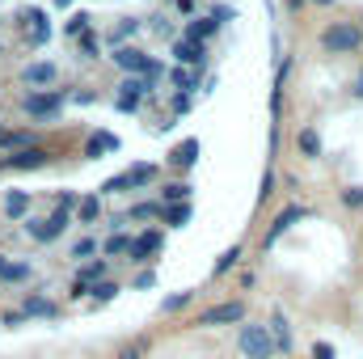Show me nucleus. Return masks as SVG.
<instances>
[{"label": "nucleus", "mask_w": 363, "mask_h": 359, "mask_svg": "<svg viewBox=\"0 0 363 359\" xmlns=\"http://www.w3.org/2000/svg\"><path fill=\"white\" fill-rule=\"evenodd\" d=\"M237 347H241L245 359H279V347H274V334H271L267 321H262V326H258V321H241Z\"/></svg>", "instance_id": "nucleus-1"}, {"label": "nucleus", "mask_w": 363, "mask_h": 359, "mask_svg": "<svg viewBox=\"0 0 363 359\" xmlns=\"http://www.w3.org/2000/svg\"><path fill=\"white\" fill-rule=\"evenodd\" d=\"M359 47H363V26H355V21H334V26L321 30V51H330V55H351Z\"/></svg>", "instance_id": "nucleus-2"}, {"label": "nucleus", "mask_w": 363, "mask_h": 359, "mask_svg": "<svg viewBox=\"0 0 363 359\" xmlns=\"http://www.w3.org/2000/svg\"><path fill=\"white\" fill-rule=\"evenodd\" d=\"M241 321H245V300H220V304H211V309H203V313L194 317V326H203V330L241 326Z\"/></svg>", "instance_id": "nucleus-3"}, {"label": "nucleus", "mask_w": 363, "mask_h": 359, "mask_svg": "<svg viewBox=\"0 0 363 359\" xmlns=\"http://www.w3.org/2000/svg\"><path fill=\"white\" fill-rule=\"evenodd\" d=\"M68 224H72V211H51L47 220H26V233L34 237V241H43V245H51V241H60L64 233H68Z\"/></svg>", "instance_id": "nucleus-4"}, {"label": "nucleus", "mask_w": 363, "mask_h": 359, "mask_svg": "<svg viewBox=\"0 0 363 359\" xmlns=\"http://www.w3.org/2000/svg\"><path fill=\"white\" fill-rule=\"evenodd\" d=\"M21 110L30 114V118H55L60 110H64V93L60 89H34L21 97Z\"/></svg>", "instance_id": "nucleus-5"}, {"label": "nucleus", "mask_w": 363, "mask_h": 359, "mask_svg": "<svg viewBox=\"0 0 363 359\" xmlns=\"http://www.w3.org/2000/svg\"><path fill=\"white\" fill-rule=\"evenodd\" d=\"M308 216H313V207H304V203H287V207H283V211L271 220V228L262 233V250H271L274 241L291 228V224H300V220H308Z\"/></svg>", "instance_id": "nucleus-6"}, {"label": "nucleus", "mask_w": 363, "mask_h": 359, "mask_svg": "<svg viewBox=\"0 0 363 359\" xmlns=\"http://www.w3.org/2000/svg\"><path fill=\"white\" fill-rule=\"evenodd\" d=\"M161 250H165V233H161V228H148V233L131 237V250H127V258L144 267V263H152V258H157Z\"/></svg>", "instance_id": "nucleus-7"}, {"label": "nucleus", "mask_w": 363, "mask_h": 359, "mask_svg": "<svg viewBox=\"0 0 363 359\" xmlns=\"http://www.w3.org/2000/svg\"><path fill=\"white\" fill-rule=\"evenodd\" d=\"M199 157H203V144H199V140H182V144L169 148V157H165V161H169L178 174H190V170L199 165Z\"/></svg>", "instance_id": "nucleus-8"}, {"label": "nucleus", "mask_w": 363, "mask_h": 359, "mask_svg": "<svg viewBox=\"0 0 363 359\" xmlns=\"http://www.w3.org/2000/svg\"><path fill=\"white\" fill-rule=\"evenodd\" d=\"M21 26H26V43H30V47H43V43L51 38L47 13H38V9H26V13H21Z\"/></svg>", "instance_id": "nucleus-9"}, {"label": "nucleus", "mask_w": 363, "mask_h": 359, "mask_svg": "<svg viewBox=\"0 0 363 359\" xmlns=\"http://www.w3.org/2000/svg\"><path fill=\"white\" fill-rule=\"evenodd\" d=\"M55 77H60V68H55L51 60H38V64H26V68H21V81H26L30 89H47V85H55Z\"/></svg>", "instance_id": "nucleus-10"}, {"label": "nucleus", "mask_w": 363, "mask_h": 359, "mask_svg": "<svg viewBox=\"0 0 363 359\" xmlns=\"http://www.w3.org/2000/svg\"><path fill=\"white\" fill-rule=\"evenodd\" d=\"M51 161V153L47 148H21V153H13V157H4V170H43Z\"/></svg>", "instance_id": "nucleus-11"}, {"label": "nucleus", "mask_w": 363, "mask_h": 359, "mask_svg": "<svg viewBox=\"0 0 363 359\" xmlns=\"http://www.w3.org/2000/svg\"><path fill=\"white\" fill-rule=\"evenodd\" d=\"M271 334H274V347H279V355H291V351H296L291 321L283 317V309H274V313H271Z\"/></svg>", "instance_id": "nucleus-12"}, {"label": "nucleus", "mask_w": 363, "mask_h": 359, "mask_svg": "<svg viewBox=\"0 0 363 359\" xmlns=\"http://www.w3.org/2000/svg\"><path fill=\"white\" fill-rule=\"evenodd\" d=\"M21 313H26V321H30V317L55 321V317H60V304H55V300H47V296H26V300H21Z\"/></svg>", "instance_id": "nucleus-13"}, {"label": "nucleus", "mask_w": 363, "mask_h": 359, "mask_svg": "<svg viewBox=\"0 0 363 359\" xmlns=\"http://www.w3.org/2000/svg\"><path fill=\"white\" fill-rule=\"evenodd\" d=\"M174 55H178V64H186V68H199V72H203L207 47H203V43H190V38H182V43H174Z\"/></svg>", "instance_id": "nucleus-14"}, {"label": "nucleus", "mask_w": 363, "mask_h": 359, "mask_svg": "<svg viewBox=\"0 0 363 359\" xmlns=\"http://www.w3.org/2000/svg\"><path fill=\"white\" fill-rule=\"evenodd\" d=\"M190 194H194V186L182 178V182H165L161 186V207H174V203H190Z\"/></svg>", "instance_id": "nucleus-15"}, {"label": "nucleus", "mask_w": 363, "mask_h": 359, "mask_svg": "<svg viewBox=\"0 0 363 359\" xmlns=\"http://www.w3.org/2000/svg\"><path fill=\"white\" fill-rule=\"evenodd\" d=\"M4 216H9V220L30 216V190H9V194H4Z\"/></svg>", "instance_id": "nucleus-16"}, {"label": "nucleus", "mask_w": 363, "mask_h": 359, "mask_svg": "<svg viewBox=\"0 0 363 359\" xmlns=\"http://www.w3.org/2000/svg\"><path fill=\"white\" fill-rule=\"evenodd\" d=\"M101 153H118V136H110V131H97V136H89L85 157H89V161H97Z\"/></svg>", "instance_id": "nucleus-17"}, {"label": "nucleus", "mask_w": 363, "mask_h": 359, "mask_svg": "<svg viewBox=\"0 0 363 359\" xmlns=\"http://www.w3.org/2000/svg\"><path fill=\"white\" fill-rule=\"evenodd\" d=\"M106 275H110V263H106V258H89L85 267L77 270V283H85V287H93V283H101Z\"/></svg>", "instance_id": "nucleus-18"}, {"label": "nucleus", "mask_w": 363, "mask_h": 359, "mask_svg": "<svg viewBox=\"0 0 363 359\" xmlns=\"http://www.w3.org/2000/svg\"><path fill=\"white\" fill-rule=\"evenodd\" d=\"M157 174H161L157 165L140 161V165H131V170H127V186H131V190H140V186H152V182H157Z\"/></svg>", "instance_id": "nucleus-19"}, {"label": "nucleus", "mask_w": 363, "mask_h": 359, "mask_svg": "<svg viewBox=\"0 0 363 359\" xmlns=\"http://www.w3.org/2000/svg\"><path fill=\"white\" fill-rule=\"evenodd\" d=\"M190 216H194V207H190V203H174V207H161V220H165L169 228H186V224H190Z\"/></svg>", "instance_id": "nucleus-20"}, {"label": "nucleus", "mask_w": 363, "mask_h": 359, "mask_svg": "<svg viewBox=\"0 0 363 359\" xmlns=\"http://www.w3.org/2000/svg\"><path fill=\"white\" fill-rule=\"evenodd\" d=\"M216 30H220V21H207V17H194V21L186 26V38H190V43H207V38H211Z\"/></svg>", "instance_id": "nucleus-21"}, {"label": "nucleus", "mask_w": 363, "mask_h": 359, "mask_svg": "<svg viewBox=\"0 0 363 359\" xmlns=\"http://www.w3.org/2000/svg\"><path fill=\"white\" fill-rule=\"evenodd\" d=\"M123 220H135V224H148V220H161V199H157V203H152V199H148V203H135V207H131V211H127Z\"/></svg>", "instance_id": "nucleus-22"}, {"label": "nucleus", "mask_w": 363, "mask_h": 359, "mask_svg": "<svg viewBox=\"0 0 363 359\" xmlns=\"http://www.w3.org/2000/svg\"><path fill=\"white\" fill-rule=\"evenodd\" d=\"M77 220H81V224H93V220H101V199H97V194H85V199L77 203Z\"/></svg>", "instance_id": "nucleus-23"}, {"label": "nucleus", "mask_w": 363, "mask_h": 359, "mask_svg": "<svg viewBox=\"0 0 363 359\" xmlns=\"http://www.w3.org/2000/svg\"><path fill=\"white\" fill-rule=\"evenodd\" d=\"M241 254H245L241 245H228V250H224V254L216 258V267H211V275H216V279H220V275H228V270H233L237 263H241Z\"/></svg>", "instance_id": "nucleus-24"}, {"label": "nucleus", "mask_w": 363, "mask_h": 359, "mask_svg": "<svg viewBox=\"0 0 363 359\" xmlns=\"http://www.w3.org/2000/svg\"><path fill=\"white\" fill-rule=\"evenodd\" d=\"M194 296H199L194 287H182V292H174V296H165V300H161V313H182Z\"/></svg>", "instance_id": "nucleus-25"}, {"label": "nucleus", "mask_w": 363, "mask_h": 359, "mask_svg": "<svg viewBox=\"0 0 363 359\" xmlns=\"http://www.w3.org/2000/svg\"><path fill=\"white\" fill-rule=\"evenodd\" d=\"M114 296H118V283H114V279H101V283H93V287H89L93 304H110Z\"/></svg>", "instance_id": "nucleus-26"}, {"label": "nucleus", "mask_w": 363, "mask_h": 359, "mask_svg": "<svg viewBox=\"0 0 363 359\" xmlns=\"http://www.w3.org/2000/svg\"><path fill=\"white\" fill-rule=\"evenodd\" d=\"M296 144H300V153H304V157H321V136H317L313 127H304V131L296 136Z\"/></svg>", "instance_id": "nucleus-27"}, {"label": "nucleus", "mask_w": 363, "mask_h": 359, "mask_svg": "<svg viewBox=\"0 0 363 359\" xmlns=\"http://www.w3.org/2000/svg\"><path fill=\"white\" fill-rule=\"evenodd\" d=\"M127 250H131V237H127V233H114V237H106V245H101L106 258H118V254H127Z\"/></svg>", "instance_id": "nucleus-28"}, {"label": "nucleus", "mask_w": 363, "mask_h": 359, "mask_svg": "<svg viewBox=\"0 0 363 359\" xmlns=\"http://www.w3.org/2000/svg\"><path fill=\"white\" fill-rule=\"evenodd\" d=\"M169 81L178 85V93H199V72H186V68H178V72H169Z\"/></svg>", "instance_id": "nucleus-29"}, {"label": "nucleus", "mask_w": 363, "mask_h": 359, "mask_svg": "<svg viewBox=\"0 0 363 359\" xmlns=\"http://www.w3.org/2000/svg\"><path fill=\"white\" fill-rule=\"evenodd\" d=\"M26 279H30L26 263H4V270H0V283H26Z\"/></svg>", "instance_id": "nucleus-30"}, {"label": "nucleus", "mask_w": 363, "mask_h": 359, "mask_svg": "<svg viewBox=\"0 0 363 359\" xmlns=\"http://www.w3.org/2000/svg\"><path fill=\"white\" fill-rule=\"evenodd\" d=\"M93 254H97V241H93V237H81V241L72 245V258H77V263H89Z\"/></svg>", "instance_id": "nucleus-31"}, {"label": "nucleus", "mask_w": 363, "mask_h": 359, "mask_svg": "<svg viewBox=\"0 0 363 359\" xmlns=\"http://www.w3.org/2000/svg\"><path fill=\"white\" fill-rule=\"evenodd\" d=\"M131 186H127V174H114V178L101 182V194H127Z\"/></svg>", "instance_id": "nucleus-32"}, {"label": "nucleus", "mask_w": 363, "mask_h": 359, "mask_svg": "<svg viewBox=\"0 0 363 359\" xmlns=\"http://www.w3.org/2000/svg\"><path fill=\"white\" fill-rule=\"evenodd\" d=\"M342 207L359 211V207H363V186H347V190H342Z\"/></svg>", "instance_id": "nucleus-33"}, {"label": "nucleus", "mask_w": 363, "mask_h": 359, "mask_svg": "<svg viewBox=\"0 0 363 359\" xmlns=\"http://www.w3.org/2000/svg\"><path fill=\"white\" fill-rule=\"evenodd\" d=\"M308 355H313V359H338V351H334V343H325V338H317V343L308 347Z\"/></svg>", "instance_id": "nucleus-34"}, {"label": "nucleus", "mask_w": 363, "mask_h": 359, "mask_svg": "<svg viewBox=\"0 0 363 359\" xmlns=\"http://www.w3.org/2000/svg\"><path fill=\"white\" fill-rule=\"evenodd\" d=\"M89 13H77V17H72V21H68V34H77V38H81V34H89Z\"/></svg>", "instance_id": "nucleus-35"}, {"label": "nucleus", "mask_w": 363, "mask_h": 359, "mask_svg": "<svg viewBox=\"0 0 363 359\" xmlns=\"http://www.w3.org/2000/svg\"><path fill=\"white\" fill-rule=\"evenodd\" d=\"M77 203H81V199H77V190H60V194H55V207H60V211H72Z\"/></svg>", "instance_id": "nucleus-36"}, {"label": "nucleus", "mask_w": 363, "mask_h": 359, "mask_svg": "<svg viewBox=\"0 0 363 359\" xmlns=\"http://www.w3.org/2000/svg\"><path fill=\"white\" fill-rule=\"evenodd\" d=\"M135 30H140V21H135V17H127V21L114 30V43H123V38H127V34H135Z\"/></svg>", "instance_id": "nucleus-37"}, {"label": "nucleus", "mask_w": 363, "mask_h": 359, "mask_svg": "<svg viewBox=\"0 0 363 359\" xmlns=\"http://www.w3.org/2000/svg\"><path fill=\"white\" fill-rule=\"evenodd\" d=\"M271 194H274V174H271V170H267V174H262V190H258V199L267 203Z\"/></svg>", "instance_id": "nucleus-38"}, {"label": "nucleus", "mask_w": 363, "mask_h": 359, "mask_svg": "<svg viewBox=\"0 0 363 359\" xmlns=\"http://www.w3.org/2000/svg\"><path fill=\"white\" fill-rule=\"evenodd\" d=\"M0 326H26V313H21V309H17V313H4Z\"/></svg>", "instance_id": "nucleus-39"}, {"label": "nucleus", "mask_w": 363, "mask_h": 359, "mask_svg": "<svg viewBox=\"0 0 363 359\" xmlns=\"http://www.w3.org/2000/svg\"><path fill=\"white\" fill-rule=\"evenodd\" d=\"M152 283H157V275H152V270H140V275H135V287H152Z\"/></svg>", "instance_id": "nucleus-40"}, {"label": "nucleus", "mask_w": 363, "mask_h": 359, "mask_svg": "<svg viewBox=\"0 0 363 359\" xmlns=\"http://www.w3.org/2000/svg\"><path fill=\"white\" fill-rule=\"evenodd\" d=\"M174 110H178V114L190 110V93H178V97H174Z\"/></svg>", "instance_id": "nucleus-41"}, {"label": "nucleus", "mask_w": 363, "mask_h": 359, "mask_svg": "<svg viewBox=\"0 0 363 359\" xmlns=\"http://www.w3.org/2000/svg\"><path fill=\"white\" fill-rule=\"evenodd\" d=\"M81 51L93 60V51H97V38H93V34H85V38H81Z\"/></svg>", "instance_id": "nucleus-42"}, {"label": "nucleus", "mask_w": 363, "mask_h": 359, "mask_svg": "<svg viewBox=\"0 0 363 359\" xmlns=\"http://www.w3.org/2000/svg\"><path fill=\"white\" fill-rule=\"evenodd\" d=\"M118 359H144V347H123Z\"/></svg>", "instance_id": "nucleus-43"}, {"label": "nucleus", "mask_w": 363, "mask_h": 359, "mask_svg": "<svg viewBox=\"0 0 363 359\" xmlns=\"http://www.w3.org/2000/svg\"><path fill=\"white\" fill-rule=\"evenodd\" d=\"M351 93H355V97H359V101H363V68H359V72H355V85H351Z\"/></svg>", "instance_id": "nucleus-44"}, {"label": "nucleus", "mask_w": 363, "mask_h": 359, "mask_svg": "<svg viewBox=\"0 0 363 359\" xmlns=\"http://www.w3.org/2000/svg\"><path fill=\"white\" fill-rule=\"evenodd\" d=\"M178 9H186V13H190V9H194V0H178Z\"/></svg>", "instance_id": "nucleus-45"}, {"label": "nucleus", "mask_w": 363, "mask_h": 359, "mask_svg": "<svg viewBox=\"0 0 363 359\" xmlns=\"http://www.w3.org/2000/svg\"><path fill=\"white\" fill-rule=\"evenodd\" d=\"M317 4H338V0H317Z\"/></svg>", "instance_id": "nucleus-46"}, {"label": "nucleus", "mask_w": 363, "mask_h": 359, "mask_svg": "<svg viewBox=\"0 0 363 359\" xmlns=\"http://www.w3.org/2000/svg\"><path fill=\"white\" fill-rule=\"evenodd\" d=\"M55 4H72V0H55Z\"/></svg>", "instance_id": "nucleus-47"}, {"label": "nucleus", "mask_w": 363, "mask_h": 359, "mask_svg": "<svg viewBox=\"0 0 363 359\" xmlns=\"http://www.w3.org/2000/svg\"><path fill=\"white\" fill-rule=\"evenodd\" d=\"M0 51H4V47H0Z\"/></svg>", "instance_id": "nucleus-48"}]
</instances>
